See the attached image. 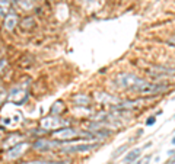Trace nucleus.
Listing matches in <instances>:
<instances>
[{"instance_id":"obj_21","label":"nucleus","mask_w":175,"mask_h":164,"mask_svg":"<svg viewBox=\"0 0 175 164\" xmlns=\"http://www.w3.org/2000/svg\"><path fill=\"white\" fill-rule=\"evenodd\" d=\"M166 154H168V157H174V155H175V150H169Z\"/></svg>"},{"instance_id":"obj_11","label":"nucleus","mask_w":175,"mask_h":164,"mask_svg":"<svg viewBox=\"0 0 175 164\" xmlns=\"http://www.w3.org/2000/svg\"><path fill=\"white\" fill-rule=\"evenodd\" d=\"M73 102L76 103V106H79V108H85V106L89 105V102H91V97H89V94H85V93H79V94L73 96Z\"/></svg>"},{"instance_id":"obj_6","label":"nucleus","mask_w":175,"mask_h":164,"mask_svg":"<svg viewBox=\"0 0 175 164\" xmlns=\"http://www.w3.org/2000/svg\"><path fill=\"white\" fill-rule=\"evenodd\" d=\"M28 148H31V144L28 142V141H22V142H19L18 145H15V147H12V148H9V150L6 151V160H16V158L22 157L25 152H27Z\"/></svg>"},{"instance_id":"obj_13","label":"nucleus","mask_w":175,"mask_h":164,"mask_svg":"<svg viewBox=\"0 0 175 164\" xmlns=\"http://www.w3.org/2000/svg\"><path fill=\"white\" fill-rule=\"evenodd\" d=\"M9 7H10V0H0V16H5L6 18L7 12H9Z\"/></svg>"},{"instance_id":"obj_16","label":"nucleus","mask_w":175,"mask_h":164,"mask_svg":"<svg viewBox=\"0 0 175 164\" xmlns=\"http://www.w3.org/2000/svg\"><path fill=\"white\" fill-rule=\"evenodd\" d=\"M63 111H64V103H63L61 100H57V102L51 106V113H53V115H60Z\"/></svg>"},{"instance_id":"obj_24","label":"nucleus","mask_w":175,"mask_h":164,"mask_svg":"<svg viewBox=\"0 0 175 164\" xmlns=\"http://www.w3.org/2000/svg\"><path fill=\"white\" fill-rule=\"evenodd\" d=\"M172 119H175V115H174V116H172Z\"/></svg>"},{"instance_id":"obj_15","label":"nucleus","mask_w":175,"mask_h":164,"mask_svg":"<svg viewBox=\"0 0 175 164\" xmlns=\"http://www.w3.org/2000/svg\"><path fill=\"white\" fill-rule=\"evenodd\" d=\"M20 164H66V161H54V160H32Z\"/></svg>"},{"instance_id":"obj_20","label":"nucleus","mask_w":175,"mask_h":164,"mask_svg":"<svg viewBox=\"0 0 175 164\" xmlns=\"http://www.w3.org/2000/svg\"><path fill=\"white\" fill-rule=\"evenodd\" d=\"M6 67H7V61H6V60H0V73L3 71Z\"/></svg>"},{"instance_id":"obj_10","label":"nucleus","mask_w":175,"mask_h":164,"mask_svg":"<svg viewBox=\"0 0 175 164\" xmlns=\"http://www.w3.org/2000/svg\"><path fill=\"white\" fill-rule=\"evenodd\" d=\"M141 151H143V148L141 147H137V148H133V150H130L123 157V163L124 164H131V163H134L136 160H139L141 155Z\"/></svg>"},{"instance_id":"obj_5","label":"nucleus","mask_w":175,"mask_h":164,"mask_svg":"<svg viewBox=\"0 0 175 164\" xmlns=\"http://www.w3.org/2000/svg\"><path fill=\"white\" fill-rule=\"evenodd\" d=\"M145 73L153 77V79H162V77H171L175 76V68L171 67H165V66H152L145 68Z\"/></svg>"},{"instance_id":"obj_18","label":"nucleus","mask_w":175,"mask_h":164,"mask_svg":"<svg viewBox=\"0 0 175 164\" xmlns=\"http://www.w3.org/2000/svg\"><path fill=\"white\" fill-rule=\"evenodd\" d=\"M156 124V116L155 115H152V116H149L148 119H146V126H152V125Z\"/></svg>"},{"instance_id":"obj_22","label":"nucleus","mask_w":175,"mask_h":164,"mask_svg":"<svg viewBox=\"0 0 175 164\" xmlns=\"http://www.w3.org/2000/svg\"><path fill=\"white\" fill-rule=\"evenodd\" d=\"M166 164H175V155L174 157H171V160H168V163Z\"/></svg>"},{"instance_id":"obj_9","label":"nucleus","mask_w":175,"mask_h":164,"mask_svg":"<svg viewBox=\"0 0 175 164\" xmlns=\"http://www.w3.org/2000/svg\"><path fill=\"white\" fill-rule=\"evenodd\" d=\"M18 22H19V18H18V15L16 13H9L5 18V23H3V28L6 29L7 32H12L15 31V28L18 26Z\"/></svg>"},{"instance_id":"obj_25","label":"nucleus","mask_w":175,"mask_h":164,"mask_svg":"<svg viewBox=\"0 0 175 164\" xmlns=\"http://www.w3.org/2000/svg\"><path fill=\"white\" fill-rule=\"evenodd\" d=\"M89 2H91V0H89Z\"/></svg>"},{"instance_id":"obj_4","label":"nucleus","mask_w":175,"mask_h":164,"mask_svg":"<svg viewBox=\"0 0 175 164\" xmlns=\"http://www.w3.org/2000/svg\"><path fill=\"white\" fill-rule=\"evenodd\" d=\"M66 124H67V121L59 118L57 115H51V116L42 118L40 121L41 128H42L44 131H57V129H60L61 126H64Z\"/></svg>"},{"instance_id":"obj_19","label":"nucleus","mask_w":175,"mask_h":164,"mask_svg":"<svg viewBox=\"0 0 175 164\" xmlns=\"http://www.w3.org/2000/svg\"><path fill=\"white\" fill-rule=\"evenodd\" d=\"M165 44L168 46H172V48H175V36H172V38H169V39L165 41Z\"/></svg>"},{"instance_id":"obj_7","label":"nucleus","mask_w":175,"mask_h":164,"mask_svg":"<svg viewBox=\"0 0 175 164\" xmlns=\"http://www.w3.org/2000/svg\"><path fill=\"white\" fill-rule=\"evenodd\" d=\"M63 144L61 141L59 139H54V141H50V139H44V138H40V139H37L34 144H32V148L37 151H51L54 148H59L60 145Z\"/></svg>"},{"instance_id":"obj_14","label":"nucleus","mask_w":175,"mask_h":164,"mask_svg":"<svg viewBox=\"0 0 175 164\" xmlns=\"http://www.w3.org/2000/svg\"><path fill=\"white\" fill-rule=\"evenodd\" d=\"M128 147H130V144H128V142H127V144H124V145H121V147H118V148L114 151V154L111 155V160H117L118 157H121L123 154H124V152L128 150Z\"/></svg>"},{"instance_id":"obj_23","label":"nucleus","mask_w":175,"mask_h":164,"mask_svg":"<svg viewBox=\"0 0 175 164\" xmlns=\"http://www.w3.org/2000/svg\"><path fill=\"white\" fill-rule=\"evenodd\" d=\"M171 144L175 145V137H172V139H171Z\"/></svg>"},{"instance_id":"obj_8","label":"nucleus","mask_w":175,"mask_h":164,"mask_svg":"<svg viewBox=\"0 0 175 164\" xmlns=\"http://www.w3.org/2000/svg\"><path fill=\"white\" fill-rule=\"evenodd\" d=\"M98 144H77V145H64L61 147L60 151L63 154H76V152H89L95 150Z\"/></svg>"},{"instance_id":"obj_3","label":"nucleus","mask_w":175,"mask_h":164,"mask_svg":"<svg viewBox=\"0 0 175 164\" xmlns=\"http://www.w3.org/2000/svg\"><path fill=\"white\" fill-rule=\"evenodd\" d=\"M53 137L57 138L61 142H64V144H70V142H74V138L79 137V131L72 128V126H63V128L57 129V131H53ZM79 138H82V137H79Z\"/></svg>"},{"instance_id":"obj_2","label":"nucleus","mask_w":175,"mask_h":164,"mask_svg":"<svg viewBox=\"0 0 175 164\" xmlns=\"http://www.w3.org/2000/svg\"><path fill=\"white\" fill-rule=\"evenodd\" d=\"M140 77L134 74V73H120L115 77L114 83L118 89H124V90H130L134 84H137L140 81Z\"/></svg>"},{"instance_id":"obj_12","label":"nucleus","mask_w":175,"mask_h":164,"mask_svg":"<svg viewBox=\"0 0 175 164\" xmlns=\"http://www.w3.org/2000/svg\"><path fill=\"white\" fill-rule=\"evenodd\" d=\"M20 138L22 137H20L19 134H13V135L7 137L6 141L3 142V147H5V148H12V147H15V145H18L19 142H22V141H19Z\"/></svg>"},{"instance_id":"obj_17","label":"nucleus","mask_w":175,"mask_h":164,"mask_svg":"<svg viewBox=\"0 0 175 164\" xmlns=\"http://www.w3.org/2000/svg\"><path fill=\"white\" fill-rule=\"evenodd\" d=\"M20 25H22L23 29H29V28L34 26V19H32V18H25V19L22 20V23H20Z\"/></svg>"},{"instance_id":"obj_1","label":"nucleus","mask_w":175,"mask_h":164,"mask_svg":"<svg viewBox=\"0 0 175 164\" xmlns=\"http://www.w3.org/2000/svg\"><path fill=\"white\" fill-rule=\"evenodd\" d=\"M130 90L140 94V96H159V94H163L165 92H168L169 86L162 83V81H159V83H149V81L141 79Z\"/></svg>"}]
</instances>
